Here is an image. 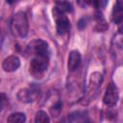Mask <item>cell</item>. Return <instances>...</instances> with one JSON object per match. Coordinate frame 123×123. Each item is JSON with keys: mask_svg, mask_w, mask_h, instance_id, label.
<instances>
[{"mask_svg": "<svg viewBox=\"0 0 123 123\" xmlns=\"http://www.w3.org/2000/svg\"><path fill=\"white\" fill-rule=\"evenodd\" d=\"M117 2H118V4L123 8V0H120V1H117Z\"/></svg>", "mask_w": 123, "mask_h": 123, "instance_id": "obj_18", "label": "cell"}, {"mask_svg": "<svg viewBox=\"0 0 123 123\" xmlns=\"http://www.w3.org/2000/svg\"><path fill=\"white\" fill-rule=\"evenodd\" d=\"M20 66V60L17 56H9L2 62V68L6 72H12Z\"/></svg>", "mask_w": 123, "mask_h": 123, "instance_id": "obj_7", "label": "cell"}, {"mask_svg": "<svg viewBox=\"0 0 123 123\" xmlns=\"http://www.w3.org/2000/svg\"><path fill=\"white\" fill-rule=\"evenodd\" d=\"M7 101H8V98H7L6 94L2 92V93H1V109H2V110L5 108V104H6Z\"/></svg>", "mask_w": 123, "mask_h": 123, "instance_id": "obj_16", "label": "cell"}, {"mask_svg": "<svg viewBox=\"0 0 123 123\" xmlns=\"http://www.w3.org/2000/svg\"><path fill=\"white\" fill-rule=\"evenodd\" d=\"M11 32L13 37L18 38H24L28 34L29 24L27 15L23 12H17L13 14L11 20Z\"/></svg>", "mask_w": 123, "mask_h": 123, "instance_id": "obj_1", "label": "cell"}, {"mask_svg": "<svg viewBox=\"0 0 123 123\" xmlns=\"http://www.w3.org/2000/svg\"><path fill=\"white\" fill-rule=\"evenodd\" d=\"M81 54L79 51L77 50H73L70 52L69 56H68V69L70 71H75L81 64Z\"/></svg>", "mask_w": 123, "mask_h": 123, "instance_id": "obj_9", "label": "cell"}, {"mask_svg": "<svg viewBox=\"0 0 123 123\" xmlns=\"http://www.w3.org/2000/svg\"><path fill=\"white\" fill-rule=\"evenodd\" d=\"M91 4H93L97 9H99V8H103L107 4V1H95V2H91Z\"/></svg>", "mask_w": 123, "mask_h": 123, "instance_id": "obj_15", "label": "cell"}, {"mask_svg": "<svg viewBox=\"0 0 123 123\" xmlns=\"http://www.w3.org/2000/svg\"><path fill=\"white\" fill-rule=\"evenodd\" d=\"M111 19L113 21V23L119 25L122 21H123V8L118 4V2L116 1L113 8H112V12H111Z\"/></svg>", "mask_w": 123, "mask_h": 123, "instance_id": "obj_10", "label": "cell"}, {"mask_svg": "<svg viewBox=\"0 0 123 123\" xmlns=\"http://www.w3.org/2000/svg\"><path fill=\"white\" fill-rule=\"evenodd\" d=\"M36 123H50V118L44 111H38L35 117Z\"/></svg>", "mask_w": 123, "mask_h": 123, "instance_id": "obj_14", "label": "cell"}, {"mask_svg": "<svg viewBox=\"0 0 123 123\" xmlns=\"http://www.w3.org/2000/svg\"><path fill=\"white\" fill-rule=\"evenodd\" d=\"M118 31H119V33H120V34H122V35H123V21L118 25Z\"/></svg>", "mask_w": 123, "mask_h": 123, "instance_id": "obj_17", "label": "cell"}, {"mask_svg": "<svg viewBox=\"0 0 123 123\" xmlns=\"http://www.w3.org/2000/svg\"><path fill=\"white\" fill-rule=\"evenodd\" d=\"M103 82V75L99 72H94L91 74L89 79V86H88V92L89 93H96L98 88L100 87Z\"/></svg>", "mask_w": 123, "mask_h": 123, "instance_id": "obj_8", "label": "cell"}, {"mask_svg": "<svg viewBox=\"0 0 123 123\" xmlns=\"http://www.w3.org/2000/svg\"><path fill=\"white\" fill-rule=\"evenodd\" d=\"M118 89L115 86V85H113L112 83L109 84L107 88H106V92L104 94V103L105 105H107L108 107H113L116 105L117 101H118Z\"/></svg>", "mask_w": 123, "mask_h": 123, "instance_id": "obj_5", "label": "cell"}, {"mask_svg": "<svg viewBox=\"0 0 123 123\" xmlns=\"http://www.w3.org/2000/svg\"><path fill=\"white\" fill-rule=\"evenodd\" d=\"M95 20H96V26H95V30L97 32H104L108 29V23L103 15V13L100 11H96L95 12V16H94Z\"/></svg>", "mask_w": 123, "mask_h": 123, "instance_id": "obj_11", "label": "cell"}, {"mask_svg": "<svg viewBox=\"0 0 123 123\" xmlns=\"http://www.w3.org/2000/svg\"><path fill=\"white\" fill-rule=\"evenodd\" d=\"M49 64V57H34L30 63V73L37 79H40Z\"/></svg>", "mask_w": 123, "mask_h": 123, "instance_id": "obj_2", "label": "cell"}, {"mask_svg": "<svg viewBox=\"0 0 123 123\" xmlns=\"http://www.w3.org/2000/svg\"><path fill=\"white\" fill-rule=\"evenodd\" d=\"M38 90L35 87V86H32V87H26V88H22L18 91L17 93V98L21 101V102H24V103H30V102H33L35 101L37 96H38Z\"/></svg>", "mask_w": 123, "mask_h": 123, "instance_id": "obj_6", "label": "cell"}, {"mask_svg": "<svg viewBox=\"0 0 123 123\" xmlns=\"http://www.w3.org/2000/svg\"><path fill=\"white\" fill-rule=\"evenodd\" d=\"M53 16L56 21V29L57 33L61 36L66 34L70 29V21L68 17L65 15V13L61 12L56 8L53 10Z\"/></svg>", "mask_w": 123, "mask_h": 123, "instance_id": "obj_4", "label": "cell"}, {"mask_svg": "<svg viewBox=\"0 0 123 123\" xmlns=\"http://www.w3.org/2000/svg\"><path fill=\"white\" fill-rule=\"evenodd\" d=\"M27 52L35 57H49V46L42 39H34L28 44Z\"/></svg>", "mask_w": 123, "mask_h": 123, "instance_id": "obj_3", "label": "cell"}, {"mask_svg": "<svg viewBox=\"0 0 123 123\" xmlns=\"http://www.w3.org/2000/svg\"><path fill=\"white\" fill-rule=\"evenodd\" d=\"M26 115L23 112H13L7 118V123H25Z\"/></svg>", "mask_w": 123, "mask_h": 123, "instance_id": "obj_12", "label": "cell"}, {"mask_svg": "<svg viewBox=\"0 0 123 123\" xmlns=\"http://www.w3.org/2000/svg\"><path fill=\"white\" fill-rule=\"evenodd\" d=\"M55 5H56L55 8H56L58 11H60L61 12H63V13H65V12H72V10H73L72 5H71V3H69V2L58 1V2L55 3Z\"/></svg>", "mask_w": 123, "mask_h": 123, "instance_id": "obj_13", "label": "cell"}]
</instances>
